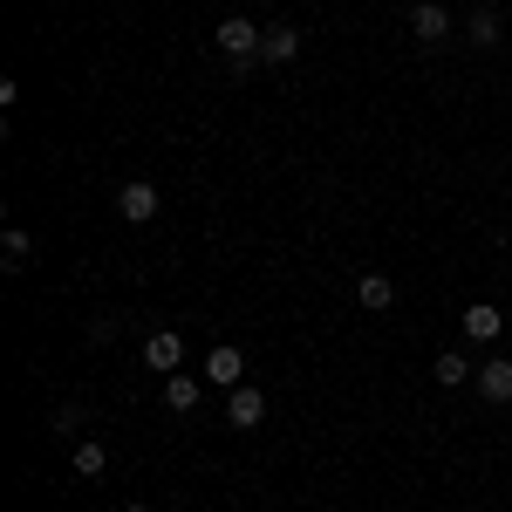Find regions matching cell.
Returning <instances> with one entry per match:
<instances>
[{
  "label": "cell",
  "mask_w": 512,
  "mask_h": 512,
  "mask_svg": "<svg viewBox=\"0 0 512 512\" xmlns=\"http://www.w3.org/2000/svg\"><path fill=\"white\" fill-rule=\"evenodd\" d=\"M219 55H226V62H233L239 76H246V69H253V62H260V41H267V28H253V21H246V14H226V21H219Z\"/></svg>",
  "instance_id": "6da1fadb"
},
{
  "label": "cell",
  "mask_w": 512,
  "mask_h": 512,
  "mask_svg": "<svg viewBox=\"0 0 512 512\" xmlns=\"http://www.w3.org/2000/svg\"><path fill=\"white\" fill-rule=\"evenodd\" d=\"M117 212L130 219V226H151V219H158V185H144V178H130V185L117 192Z\"/></svg>",
  "instance_id": "7a4b0ae2"
},
{
  "label": "cell",
  "mask_w": 512,
  "mask_h": 512,
  "mask_svg": "<svg viewBox=\"0 0 512 512\" xmlns=\"http://www.w3.org/2000/svg\"><path fill=\"white\" fill-rule=\"evenodd\" d=\"M205 383H219V390H239V383H246V355H239L233 342H219V349L205 355Z\"/></svg>",
  "instance_id": "3957f363"
},
{
  "label": "cell",
  "mask_w": 512,
  "mask_h": 512,
  "mask_svg": "<svg viewBox=\"0 0 512 512\" xmlns=\"http://www.w3.org/2000/svg\"><path fill=\"white\" fill-rule=\"evenodd\" d=\"M260 417H267V396L253 390V383H239V390L226 396V424H233V431H260Z\"/></svg>",
  "instance_id": "277c9868"
},
{
  "label": "cell",
  "mask_w": 512,
  "mask_h": 512,
  "mask_svg": "<svg viewBox=\"0 0 512 512\" xmlns=\"http://www.w3.org/2000/svg\"><path fill=\"white\" fill-rule=\"evenodd\" d=\"M478 396H485V403H512V355L478 362Z\"/></svg>",
  "instance_id": "5b68a950"
},
{
  "label": "cell",
  "mask_w": 512,
  "mask_h": 512,
  "mask_svg": "<svg viewBox=\"0 0 512 512\" xmlns=\"http://www.w3.org/2000/svg\"><path fill=\"white\" fill-rule=\"evenodd\" d=\"M410 35H417L424 48H431V41H444V35H451V14H444L437 0H417V7H410Z\"/></svg>",
  "instance_id": "8992f818"
},
{
  "label": "cell",
  "mask_w": 512,
  "mask_h": 512,
  "mask_svg": "<svg viewBox=\"0 0 512 512\" xmlns=\"http://www.w3.org/2000/svg\"><path fill=\"white\" fill-rule=\"evenodd\" d=\"M458 328H465V342H499V328H506V315H499L492 301H472Z\"/></svg>",
  "instance_id": "52a82bcc"
},
{
  "label": "cell",
  "mask_w": 512,
  "mask_h": 512,
  "mask_svg": "<svg viewBox=\"0 0 512 512\" xmlns=\"http://www.w3.org/2000/svg\"><path fill=\"white\" fill-rule=\"evenodd\" d=\"M355 301H362L369 315H390V308H396V280L390 274H362V280H355Z\"/></svg>",
  "instance_id": "ba28073f"
},
{
  "label": "cell",
  "mask_w": 512,
  "mask_h": 512,
  "mask_svg": "<svg viewBox=\"0 0 512 512\" xmlns=\"http://www.w3.org/2000/svg\"><path fill=\"white\" fill-rule=\"evenodd\" d=\"M144 362H151V369H164V376H178V362H185V342H178L171 328H158V335L144 342Z\"/></svg>",
  "instance_id": "9c48e42d"
},
{
  "label": "cell",
  "mask_w": 512,
  "mask_h": 512,
  "mask_svg": "<svg viewBox=\"0 0 512 512\" xmlns=\"http://www.w3.org/2000/svg\"><path fill=\"white\" fill-rule=\"evenodd\" d=\"M294 55H301V28L274 21V28H267V41H260V62H294Z\"/></svg>",
  "instance_id": "30bf717a"
},
{
  "label": "cell",
  "mask_w": 512,
  "mask_h": 512,
  "mask_svg": "<svg viewBox=\"0 0 512 512\" xmlns=\"http://www.w3.org/2000/svg\"><path fill=\"white\" fill-rule=\"evenodd\" d=\"M198 396H205L198 376H185V369H178V376H164V410H178V417H185V410H198Z\"/></svg>",
  "instance_id": "8fae6325"
},
{
  "label": "cell",
  "mask_w": 512,
  "mask_h": 512,
  "mask_svg": "<svg viewBox=\"0 0 512 512\" xmlns=\"http://www.w3.org/2000/svg\"><path fill=\"white\" fill-rule=\"evenodd\" d=\"M28 260H35V239L21 233V226H7V233H0V267H7V274H21Z\"/></svg>",
  "instance_id": "7c38bea8"
},
{
  "label": "cell",
  "mask_w": 512,
  "mask_h": 512,
  "mask_svg": "<svg viewBox=\"0 0 512 512\" xmlns=\"http://www.w3.org/2000/svg\"><path fill=\"white\" fill-rule=\"evenodd\" d=\"M431 376L444 383V390H458V383H465V376H478V369H472V355H465V349H444L431 362Z\"/></svg>",
  "instance_id": "4fadbf2b"
},
{
  "label": "cell",
  "mask_w": 512,
  "mask_h": 512,
  "mask_svg": "<svg viewBox=\"0 0 512 512\" xmlns=\"http://www.w3.org/2000/svg\"><path fill=\"white\" fill-rule=\"evenodd\" d=\"M76 472L82 478H103V472H110V451H103L96 437H82V444H76Z\"/></svg>",
  "instance_id": "5bb4252c"
},
{
  "label": "cell",
  "mask_w": 512,
  "mask_h": 512,
  "mask_svg": "<svg viewBox=\"0 0 512 512\" xmlns=\"http://www.w3.org/2000/svg\"><path fill=\"white\" fill-rule=\"evenodd\" d=\"M472 41H478V48H499V14H492V7H478V14H472Z\"/></svg>",
  "instance_id": "9a60e30c"
},
{
  "label": "cell",
  "mask_w": 512,
  "mask_h": 512,
  "mask_svg": "<svg viewBox=\"0 0 512 512\" xmlns=\"http://www.w3.org/2000/svg\"><path fill=\"white\" fill-rule=\"evenodd\" d=\"M123 512H151V506H144V499H130V506H123Z\"/></svg>",
  "instance_id": "2e32d148"
},
{
  "label": "cell",
  "mask_w": 512,
  "mask_h": 512,
  "mask_svg": "<svg viewBox=\"0 0 512 512\" xmlns=\"http://www.w3.org/2000/svg\"><path fill=\"white\" fill-rule=\"evenodd\" d=\"M472 7H492V0H472Z\"/></svg>",
  "instance_id": "e0dca14e"
}]
</instances>
